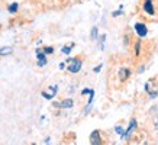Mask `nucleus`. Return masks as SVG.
I'll return each mask as SVG.
<instances>
[{
    "instance_id": "obj_8",
    "label": "nucleus",
    "mask_w": 158,
    "mask_h": 145,
    "mask_svg": "<svg viewBox=\"0 0 158 145\" xmlns=\"http://www.w3.org/2000/svg\"><path fill=\"white\" fill-rule=\"evenodd\" d=\"M73 105H74V100H73V99H65V100H62L57 106L62 107V109H70V107H73Z\"/></svg>"
},
{
    "instance_id": "obj_4",
    "label": "nucleus",
    "mask_w": 158,
    "mask_h": 145,
    "mask_svg": "<svg viewBox=\"0 0 158 145\" xmlns=\"http://www.w3.org/2000/svg\"><path fill=\"white\" fill-rule=\"evenodd\" d=\"M58 92V86L57 84H54V86L49 87V92H42V97L44 99H52V97H55V94H57Z\"/></svg>"
},
{
    "instance_id": "obj_17",
    "label": "nucleus",
    "mask_w": 158,
    "mask_h": 145,
    "mask_svg": "<svg viewBox=\"0 0 158 145\" xmlns=\"http://www.w3.org/2000/svg\"><path fill=\"white\" fill-rule=\"evenodd\" d=\"M119 14H122V12H120V10H116V12H113V16H119Z\"/></svg>"
},
{
    "instance_id": "obj_10",
    "label": "nucleus",
    "mask_w": 158,
    "mask_h": 145,
    "mask_svg": "<svg viewBox=\"0 0 158 145\" xmlns=\"http://www.w3.org/2000/svg\"><path fill=\"white\" fill-rule=\"evenodd\" d=\"M18 9H19V5L18 3H12V5H9V7H7V10H9V13H16L18 12Z\"/></svg>"
},
{
    "instance_id": "obj_3",
    "label": "nucleus",
    "mask_w": 158,
    "mask_h": 145,
    "mask_svg": "<svg viewBox=\"0 0 158 145\" xmlns=\"http://www.w3.org/2000/svg\"><path fill=\"white\" fill-rule=\"evenodd\" d=\"M36 58H38V65L39 67H45L47 63H48V60H47V54L44 52V51L36 49Z\"/></svg>"
},
{
    "instance_id": "obj_14",
    "label": "nucleus",
    "mask_w": 158,
    "mask_h": 145,
    "mask_svg": "<svg viewBox=\"0 0 158 145\" xmlns=\"http://www.w3.org/2000/svg\"><path fill=\"white\" fill-rule=\"evenodd\" d=\"M91 39H97V28L91 29Z\"/></svg>"
},
{
    "instance_id": "obj_18",
    "label": "nucleus",
    "mask_w": 158,
    "mask_h": 145,
    "mask_svg": "<svg viewBox=\"0 0 158 145\" xmlns=\"http://www.w3.org/2000/svg\"><path fill=\"white\" fill-rule=\"evenodd\" d=\"M139 47H141V45H139V44H136V49H135V54H139Z\"/></svg>"
},
{
    "instance_id": "obj_1",
    "label": "nucleus",
    "mask_w": 158,
    "mask_h": 145,
    "mask_svg": "<svg viewBox=\"0 0 158 145\" xmlns=\"http://www.w3.org/2000/svg\"><path fill=\"white\" fill-rule=\"evenodd\" d=\"M68 67H67V70L71 74H77V72L81 70V67H83V61L80 60V58H70L68 60Z\"/></svg>"
},
{
    "instance_id": "obj_12",
    "label": "nucleus",
    "mask_w": 158,
    "mask_h": 145,
    "mask_svg": "<svg viewBox=\"0 0 158 145\" xmlns=\"http://www.w3.org/2000/svg\"><path fill=\"white\" fill-rule=\"evenodd\" d=\"M71 49H73V45H67V47H64V48L61 49V52L62 54H70L71 52Z\"/></svg>"
},
{
    "instance_id": "obj_7",
    "label": "nucleus",
    "mask_w": 158,
    "mask_h": 145,
    "mask_svg": "<svg viewBox=\"0 0 158 145\" xmlns=\"http://www.w3.org/2000/svg\"><path fill=\"white\" fill-rule=\"evenodd\" d=\"M135 128H136V121H132V122L129 123V128H128V130H126V132H123V135H122V138H129L131 134L134 132Z\"/></svg>"
},
{
    "instance_id": "obj_16",
    "label": "nucleus",
    "mask_w": 158,
    "mask_h": 145,
    "mask_svg": "<svg viewBox=\"0 0 158 145\" xmlns=\"http://www.w3.org/2000/svg\"><path fill=\"white\" fill-rule=\"evenodd\" d=\"M90 93H91V89H84V90L81 92V94H84V96H86V94H90Z\"/></svg>"
},
{
    "instance_id": "obj_13",
    "label": "nucleus",
    "mask_w": 158,
    "mask_h": 145,
    "mask_svg": "<svg viewBox=\"0 0 158 145\" xmlns=\"http://www.w3.org/2000/svg\"><path fill=\"white\" fill-rule=\"evenodd\" d=\"M115 130H116V134H119L120 136L123 135V128H122V126H119V125H118V126H116V128H115Z\"/></svg>"
},
{
    "instance_id": "obj_5",
    "label": "nucleus",
    "mask_w": 158,
    "mask_h": 145,
    "mask_svg": "<svg viewBox=\"0 0 158 145\" xmlns=\"http://www.w3.org/2000/svg\"><path fill=\"white\" fill-rule=\"evenodd\" d=\"M90 142L91 144H102V139H100V134H99V130H93L91 132V135H90Z\"/></svg>"
},
{
    "instance_id": "obj_6",
    "label": "nucleus",
    "mask_w": 158,
    "mask_h": 145,
    "mask_svg": "<svg viewBox=\"0 0 158 145\" xmlns=\"http://www.w3.org/2000/svg\"><path fill=\"white\" fill-rule=\"evenodd\" d=\"M144 10L147 12L148 14H154V6H152V2L151 0H145L144 2Z\"/></svg>"
},
{
    "instance_id": "obj_15",
    "label": "nucleus",
    "mask_w": 158,
    "mask_h": 145,
    "mask_svg": "<svg viewBox=\"0 0 158 145\" xmlns=\"http://www.w3.org/2000/svg\"><path fill=\"white\" fill-rule=\"evenodd\" d=\"M44 52H45V54H52L54 52V48H52V47H45Z\"/></svg>"
},
{
    "instance_id": "obj_19",
    "label": "nucleus",
    "mask_w": 158,
    "mask_h": 145,
    "mask_svg": "<svg viewBox=\"0 0 158 145\" xmlns=\"http://www.w3.org/2000/svg\"><path fill=\"white\" fill-rule=\"evenodd\" d=\"M100 70H102V65H99V67H96V68H94V72H99V71H100Z\"/></svg>"
},
{
    "instance_id": "obj_11",
    "label": "nucleus",
    "mask_w": 158,
    "mask_h": 145,
    "mask_svg": "<svg viewBox=\"0 0 158 145\" xmlns=\"http://www.w3.org/2000/svg\"><path fill=\"white\" fill-rule=\"evenodd\" d=\"M12 52H13V48H10V47H5V48L0 49V55H9Z\"/></svg>"
},
{
    "instance_id": "obj_20",
    "label": "nucleus",
    "mask_w": 158,
    "mask_h": 145,
    "mask_svg": "<svg viewBox=\"0 0 158 145\" xmlns=\"http://www.w3.org/2000/svg\"><path fill=\"white\" fill-rule=\"evenodd\" d=\"M58 67H60V70H62V68H65V64H64V63H61V64H60V65H58Z\"/></svg>"
},
{
    "instance_id": "obj_9",
    "label": "nucleus",
    "mask_w": 158,
    "mask_h": 145,
    "mask_svg": "<svg viewBox=\"0 0 158 145\" xmlns=\"http://www.w3.org/2000/svg\"><path fill=\"white\" fill-rule=\"evenodd\" d=\"M128 76H129V70H126V68H122L119 72V77L120 80H126L128 78Z\"/></svg>"
},
{
    "instance_id": "obj_2",
    "label": "nucleus",
    "mask_w": 158,
    "mask_h": 145,
    "mask_svg": "<svg viewBox=\"0 0 158 145\" xmlns=\"http://www.w3.org/2000/svg\"><path fill=\"white\" fill-rule=\"evenodd\" d=\"M135 31H136L139 38H145L148 35V29H147V26L144 23H136L135 25Z\"/></svg>"
}]
</instances>
